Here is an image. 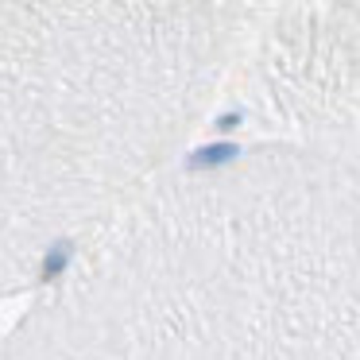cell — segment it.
Returning <instances> with one entry per match:
<instances>
[{"instance_id":"cell-3","label":"cell","mask_w":360,"mask_h":360,"mask_svg":"<svg viewBox=\"0 0 360 360\" xmlns=\"http://www.w3.org/2000/svg\"><path fill=\"white\" fill-rule=\"evenodd\" d=\"M233 124H240V112H233V117H221V128H233Z\"/></svg>"},{"instance_id":"cell-1","label":"cell","mask_w":360,"mask_h":360,"mask_svg":"<svg viewBox=\"0 0 360 360\" xmlns=\"http://www.w3.org/2000/svg\"><path fill=\"white\" fill-rule=\"evenodd\" d=\"M236 155H240V143L221 140V143H205V148L190 151V155H186V167H190V171H213V167L233 163Z\"/></svg>"},{"instance_id":"cell-2","label":"cell","mask_w":360,"mask_h":360,"mask_svg":"<svg viewBox=\"0 0 360 360\" xmlns=\"http://www.w3.org/2000/svg\"><path fill=\"white\" fill-rule=\"evenodd\" d=\"M70 256H74V244H70V240H58L55 248L43 256V279H55V275H63V267L70 264Z\"/></svg>"}]
</instances>
